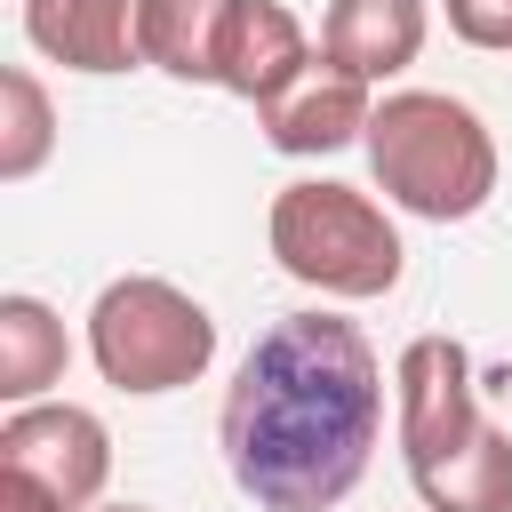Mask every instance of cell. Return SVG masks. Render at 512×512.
<instances>
[{
	"mask_svg": "<svg viewBox=\"0 0 512 512\" xmlns=\"http://www.w3.org/2000/svg\"><path fill=\"white\" fill-rule=\"evenodd\" d=\"M0 464H24L32 480H48L64 496V512H88L112 480V432L72 400H32V408H8Z\"/></svg>",
	"mask_w": 512,
	"mask_h": 512,
	"instance_id": "6",
	"label": "cell"
},
{
	"mask_svg": "<svg viewBox=\"0 0 512 512\" xmlns=\"http://www.w3.org/2000/svg\"><path fill=\"white\" fill-rule=\"evenodd\" d=\"M256 120H264V144H272V152H288V160H320V152H344V144L368 136L376 96H368V80L320 64L296 96H280V104L256 112Z\"/></svg>",
	"mask_w": 512,
	"mask_h": 512,
	"instance_id": "10",
	"label": "cell"
},
{
	"mask_svg": "<svg viewBox=\"0 0 512 512\" xmlns=\"http://www.w3.org/2000/svg\"><path fill=\"white\" fill-rule=\"evenodd\" d=\"M136 8L144 0H24V40L64 72H128L144 64Z\"/></svg>",
	"mask_w": 512,
	"mask_h": 512,
	"instance_id": "9",
	"label": "cell"
},
{
	"mask_svg": "<svg viewBox=\"0 0 512 512\" xmlns=\"http://www.w3.org/2000/svg\"><path fill=\"white\" fill-rule=\"evenodd\" d=\"M264 232H272L280 272L304 280V288H320V296L368 304V296H392L400 288V256L408 248H400L392 216L368 192H352V184H320V176L280 184Z\"/></svg>",
	"mask_w": 512,
	"mask_h": 512,
	"instance_id": "3",
	"label": "cell"
},
{
	"mask_svg": "<svg viewBox=\"0 0 512 512\" xmlns=\"http://www.w3.org/2000/svg\"><path fill=\"white\" fill-rule=\"evenodd\" d=\"M368 168L376 192L424 224H464L488 208L496 192V136L480 128L472 104L440 96V88H400L376 104L368 120Z\"/></svg>",
	"mask_w": 512,
	"mask_h": 512,
	"instance_id": "2",
	"label": "cell"
},
{
	"mask_svg": "<svg viewBox=\"0 0 512 512\" xmlns=\"http://www.w3.org/2000/svg\"><path fill=\"white\" fill-rule=\"evenodd\" d=\"M0 512H64V496L48 480H32L24 464H0Z\"/></svg>",
	"mask_w": 512,
	"mask_h": 512,
	"instance_id": "16",
	"label": "cell"
},
{
	"mask_svg": "<svg viewBox=\"0 0 512 512\" xmlns=\"http://www.w3.org/2000/svg\"><path fill=\"white\" fill-rule=\"evenodd\" d=\"M96 512H152V504H96Z\"/></svg>",
	"mask_w": 512,
	"mask_h": 512,
	"instance_id": "17",
	"label": "cell"
},
{
	"mask_svg": "<svg viewBox=\"0 0 512 512\" xmlns=\"http://www.w3.org/2000/svg\"><path fill=\"white\" fill-rule=\"evenodd\" d=\"M232 16H240V0H144V8H136L144 64L168 72V80H208V88H216Z\"/></svg>",
	"mask_w": 512,
	"mask_h": 512,
	"instance_id": "11",
	"label": "cell"
},
{
	"mask_svg": "<svg viewBox=\"0 0 512 512\" xmlns=\"http://www.w3.org/2000/svg\"><path fill=\"white\" fill-rule=\"evenodd\" d=\"M424 512H512V432L504 424H480L472 448L440 456L432 472H408Z\"/></svg>",
	"mask_w": 512,
	"mask_h": 512,
	"instance_id": "13",
	"label": "cell"
},
{
	"mask_svg": "<svg viewBox=\"0 0 512 512\" xmlns=\"http://www.w3.org/2000/svg\"><path fill=\"white\" fill-rule=\"evenodd\" d=\"M304 80H312V40H304V24H296L280 0H240L216 88H232V96L256 104V112H272V104L296 96Z\"/></svg>",
	"mask_w": 512,
	"mask_h": 512,
	"instance_id": "7",
	"label": "cell"
},
{
	"mask_svg": "<svg viewBox=\"0 0 512 512\" xmlns=\"http://www.w3.org/2000/svg\"><path fill=\"white\" fill-rule=\"evenodd\" d=\"M384 432V368L336 312L272 320L216 416L224 472L256 512H328L360 488Z\"/></svg>",
	"mask_w": 512,
	"mask_h": 512,
	"instance_id": "1",
	"label": "cell"
},
{
	"mask_svg": "<svg viewBox=\"0 0 512 512\" xmlns=\"http://www.w3.org/2000/svg\"><path fill=\"white\" fill-rule=\"evenodd\" d=\"M480 392H472V352L456 336H416L392 368V432H400V464L432 472L440 456L480 440Z\"/></svg>",
	"mask_w": 512,
	"mask_h": 512,
	"instance_id": "5",
	"label": "cell"
},
{
	"mask_svg": "<svg viewBox=\"0 0 512 512\" xmlns=\"http://www.w3.org/2000/svg\"><path fill=\"white\" fill-rule=\"evenodd\" d=\"M72 368V336L40 296H0V400L32 408L48 400V384H64Z\"/></svg>",
	"mask_w": 512,
	"mask_h": 512,
	"instance_id": "12",
	"label": "cell"
},
{
	"mask_svg": "<svg viewBox=\"0 0 512 512\" xmlns=\"http://www.w3.org/2000/svg\"><path fill=\"white\" fill-rule=\"evenodd\" d=\"M48 152H56V104H48V88L24 64H8L0 72V184L40 176Z\"/></svg>",
	"mask_w": 512,
	"mask_h": 512,
	"instance_id": "14",
	"label": "cell"
},
{
	"mask_svg": "<svg viewBox=\"0 0 512 512\" xmlns=\"http://www.w3.org/2000/svg\"><path fill=\"white\" fill-rule=\"evenodd\" d=\"M424 32H432L424 0H328L320 64H336V72L376 88V80H392V72H408L424 56Z\"/></svg>",
	"mask_w": 512,
	"mask_h": 512,
	"instance_id": "8",
	"label": "cell"
},
{
	"mask_svg": "<svg viewBox=\"0 0 512 512\" xmlns=\"http://www.w3.org/2000/svg\"><path fill=\"white\" fill-rule=\"evenodd\" d=\"M88 360L112 392L128 400H152V392H184L208 376L216 360V320L200 296H184L176 280H152V272H128L96 296L88 312Z\"/></svg>",
	"mask_w": 512,
	"mask_h": 512,
	"instance_id": "4",
	"label": "cell"
},
{
	"mask_svg": "<svg viewBox=\"0 0 512 512\" xmlns=\"http://www.w3.org/2000/svg\"><path fill=\"white\" fill-rule=\"evenodd\" d=\"M448 8V32L464 48H488V56H512V0H440Z\"/></svg>",
	"mask_w": 512,
	"mask_h": 512,
	"instance_id": "15",
	"label": "cell"
}]
</instances>
